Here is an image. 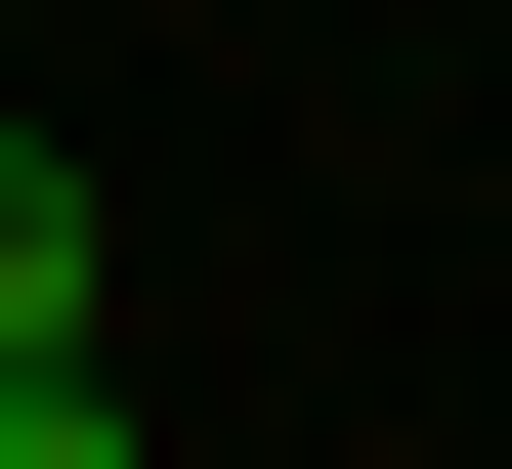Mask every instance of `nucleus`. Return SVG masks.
<instances>
[{
    "label": "nucleus",
    "instance_id": "obj_2",
    "mask_svg": "<svg viewBox=\"0 0 512 469\" xmlns=\"http://www.w3.org/2000/svg\"><path fill=\"white\" fill-rule=\"evenodd\" d=\"M0 469H128V384H0Z\"/></svg>",
    "mask_w": 512,
    "mask_h": 469
},
{
    "label": "nucleus",
    "instance_id": "obj_1",
    "mask_svg": "<svg viewBox=\"0 0 512 469\" xmlns=\"http://www.w3.org/2000/svg\"><path fill=\"white\" fill-rule=\"evenodd\" d=\"M86 299H128V214H86V128H0V384H86Z\"/></svg>",
    "mask_w": 512,
    "mask_h": 469
}]
</instances>
